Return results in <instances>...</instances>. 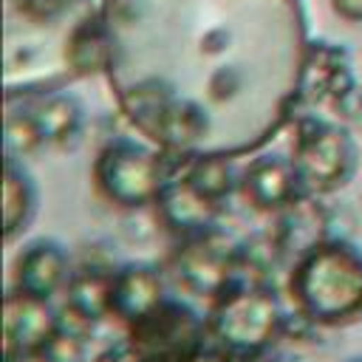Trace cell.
Here are the masks:
<instances>
[{"label":"cell","mask_w":362,"mask_h":362,"mask_svg":"<svg viewBox=\"0 0 362 362\" xmlns=\"http://www.w3.org/2000/svg\"><path fill=\"white\" fill-rule=\"evenodd\" d=\"M294 308L322 328L362 317V249L348 238H320L300 249L288 272Z\"/></svg>","instance_id":"obj_1"},{"label":"cell","mask_w":362,"mask_h":362,"mask_svg":"<svg viewBox=\"0 0 362 362\" xmlns=\"http://www.w3.org/2000/svg\"><path fill=\"white\" fill-rule=\"evenodd\" d=\"M286 308L280 294L263 280H235L209 308V337L235 356H257L280 339Z\"/></svg>","instance_id":"obj_2"},{"label":"cell","mask_w":362,"mask_h":362,"mask_svg":"<svg viewBox=\"0 0 362 362\" xmlns=\"http://www.w3.org/2000/svg\"><path fill=\"white\" fill-rule=\"evenodd\" d=\"M93 181L105 201L122 209H141L156 204L164 189V161L150 147L116 139L96 156Z\"/></svg>","instance_id":"obj_3"},{"label":"cell","mask_w":362,"mask_h":362,"mask_svg":"<svg viewBox=\"0 0 362 362\" xmlns=\"http://www.w3.org/2000/svg\"><path fill=\"white\" fill-rule=\"evenodd\" d=\"M209 337V322L187 300L164 297L153 311L127 325L136 359L184 362Z\"/></svg>","instance_id":"obj_4"},{"label":"cell","mask_w":362,"mask_h":362,"mask_svg":"<svg viewBox=\"0 0 362 362\" xmlns=\"http://www.w3.org/2000/svg\"><path fill=\"white\" fill-rule=\"evenodd\" d=\"M359 164V150L351 133L331 122H311L297 141L294 167L305 189L331 192L345 187Z\"/></svg>","instance_id":"obj_5"},{"label":"cell","mask_w":362,"mask_h":362,"mask_svg":"<svg viewBox=\"0 0 362 362\" xmlns=\"http://www.w3.org/2000/svg\"><path fill=\"white\" fill-rule=\"evenodd\" d=\"M173 272L184 291L195 297H218L238 280V243L215 226L187 235L173 255Z\"/></svg>","instance_id":"obj_6"},{"label":"cell","mask_w":362,"mask_h":362,"mask_svg":"<svg viewBox=\"0 0 362 362\" xmlns=\"http://www.w3.org/2000/svg\"><path fill=\"white\" fill-rule=\"evenodd\" d=\"M57 328V308L51 300L6 291L3 300V356L6 362H34L40 345Z\"/></svg>","instance_id":"obj_7"},{"label":"cell","mask_w":362,"mask_h":362,"mask_svg":"<svg viewBox=\"0 0 362 362\" xmlns=\"http://www.w3.org/2000/svg\"><path fill=\"white\" fill-rule=\"evenodd\" d=\"M71 272H74V260L62 240L48 238V235L31 238L14 255L11 288L40 297V300H51L54 294L65 291Z\"/></svg>","instance_id":"obj_8"},{"label":"cell","mask_w":362,"mask_h":362,"mask_svg":"<svg viewBox=\"0 0 362 362\" xmlns=\"http://www.w3.org/2000/svg\"><path fill=\"white\" fill-rule=\"evenodd\" d=\"M300 173L294 161L283 158L280 153H263L246 164L240 173V192L243 198L260 212H280L294 206L300 198Z\"/></svg>","instance_id":"obj_9"},{"label":"cell","mask_w":362,"mask_h":362,"mask_svg":"<svg viewBox=\"0 0 362 362\" xmlns=\"http://www.w3.org/2000/svg\"><path fill=\"white\" fill-rule=\"evenodd\" d=\"M167 297L164 272L150 260H130L113 269L110 277V317L122 325L141 320Z\"/></svg>","instance_id":"obj_10"},{"label":"cell","mask_w":362,"mask_h":362,"mask_svg":"<svg viewBox=\"0 0 362 362\" xmlns=\"http://www.w3.org/2000/svg\"><path fill=\"white\" fill-rule=\"evenodd\" d=\"M40 209V189L31 173L23 167L17 156L6 153L3 167V235L6 243H14L34 221Z\"/></svg>","instance_id":"obj_11"},{"label":"cell","mask_w":362,"mask_h":362,"mask_svg":"<svg viewBox=\"0 0 362 362\" xmlns=\"http://www.w3.org/2000/svg\"><path fill=\"white\" fill-rule=\"evenodd\" d=\"M110 277H113V266L105 263L85 260L74 266L71 280L62 291L65 303L82 311L85 317H90L93 322H102L105 317H110Z\"/></svg>","instance_id":"obj_12"},{"label":"cell","mask_w":362,"mask_h":362,"mask_svg":"<svg viewBox=\"0 0 362 362\" xmlns=\"http://www.w3.org/2000/svg\"><path fill=\"white\" fill-rule=\"evenodd\" d=\"M158 212L164 218V223L175 232H181L184 238L187 235H195V232H204L209 226H215V204L204 201L187 181L181 184H164L161 195H158Z\"/></svg>","instance_id":"obj_13"},{"label":"cell","mask_w":362,"mask_h":362,"mask_svg":"<svg viewBox=\"0 0 362 362\" xmlns=\"http://www.w3.org/2000/svg\"><path fill=\"white\" fill-rule=\"evenodd\" d=\"M42 141L48 147H74L85 124V107L71 93H51L34 110Z\"/></svg>","instance_id":"obj_14"},{"label":"cell","mask_w":362,"mask_h":362,"mask_svg":"<svg viewBox=\"0 0 362 362\" xmlns=\"http://www.w3.org/2000/svg\"><path fill=\"white\" fill-rule=\"evenodd\" d=\"M209 130V116L201 105H195L192 99H170L156 122V133L161 141L173 144V147H184L198 141L204 133Z\"/></svg>","instance_id":"obj_15"},{"label":"cell","mask_w":362,"mask_h":362,"mask_svg":"<svg viewBox=\"0 0 362 362\" xmlns=\"http://www.w3.org/2000/svg\"><path fill=\"white\" fill-rule=\"evenodd\" d=\"M204 201L221 206L238 187H240V173L235 170V164L223 156H201L192 161V167L187 170L184 178Z\"/></svg>","instance_id":"obj_16"},{"label":"cell","mask_w":362,"mask_h":362,"mask_svg":"<svg viewBox=\"0 0 362 362\" xmlns=\"http://www.w3.org/2000/svg\"><path fill=\"white\" fill-rule=\"evenodd\" d=\"M34 362H93L90 356V337L54 328V334L40 345Z\"/></svg>","instance_id":"obj_17"},{"label":"cell","mask_w":362,"mask_h":362,"mask_svg":"<svg viewBox=\"0 0 362 362\" xmlns=\"http://www.w3.org/2000/svg\"><path fill=\"white\" fill-rule=\"evenodd\" d=\"M42 144L45 141H42L34 113H8L6 116V153L8 156L23 158V156L40 150Z\"/></svg>","instance_id":"obj_18"},{"label":"cell","mask_w":362,"mask_h":362,"mask_svg":"<svg viewBox=\"0 0 362 362\" xmlns=\"http://www.w3.org/2000/svg\"><path fill=\"white\" fill-rule=\"evenodd\" d=\"M240 85H243V76H240L238 68H232V65L218 68V71L209 76V96H212L215 102H226V99L238 96Z\"/></svg>","instance_id":"obj_19"},{"label":"cell","mask_w":362,"mask_h":362,"mask_svg":"<svg viewBox=\"0 0 362 362\" xmlns=\"http://www.w3.org/2000/svg\"><path fill=\"white\" fill-rule=\"evenodd\" d=\"M331 107L339 113V119H345L348 124H362V85L356 82L348 93H342L339 99L331 102Z\"/></svg>","instance_id":"obj_20"},{"label":"cell","mask_w":362,"mask_h":362,"mask_svg":"<svg viewBox=\"0 0 362 362\" xmlns=\"http://www.w3.org/2000/svg\"><path fill=\"white\" fill-rule=\"evenodd\" d=\"M232 359H235V354L226 351L223 345H218V342H215V345H206V342H204V345H201L198 351H192L184 362H232Z\"/></svg>","instance_id":"obj_21"},{"label":"cell","mask_w":362,"mask_h":362,"mask_svg":"<svg viewBox=\"0 0 362 362\" xmlns=\"http://www.w3.org/2000/svg\"><path fill=\"white\" fill-rule=\"evenodd\" d=\"M331 8L345 23H362V0H331Z\"/></svg>","instance_id":"obj_22"},{"label":"cell","mask_w":362,"mask_h":362,"mask_svg":"<svg viewBox=\"0 0 362 362\" xmlns=\"http://www.w3.org/2000/svg\"><path fill=\"white\" fill-rule=\"evenodd\" d=\"M345 362H362V354H356V356H348Z\"/></svg>","instance_id":"obj_23"},{"label":"cell","mask_w":362,"mask_h":362,"mask_svg":"<svg viewBox=\"0 0 362 362\" xmlns=\"http://www.w3.org/2000/svg\"><path fill=\"white\" fill-rule=\"evenodd\" d=\"M136 362H164V359H136Z\"/></svg>","instance_id":"obj_24"},{"label":"cell","mask_w":362,"mask_h":362,"mask_svg":"<svg viewBox=\"0 0 362 362\" xmlns=\"http://www.w3.org/2000/svg\"><path fill=\"white\" fill-rule=\"evenodd\" d=\"M274 362H294V359H274Z\"/></svg>","instance_id":"obj_25"}]
</instances>
